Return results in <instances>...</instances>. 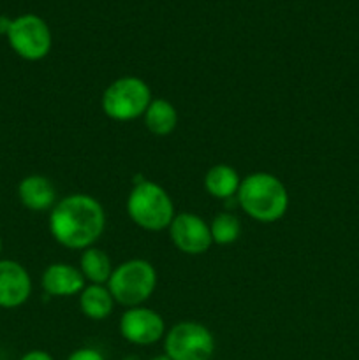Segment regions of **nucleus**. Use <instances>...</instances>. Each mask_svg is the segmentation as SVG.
<instances>
[{
  "label": "nucleus",
  "instance_id": "nucleus-9",
  "mask_svg": "<svg viewBox=\"0 0 359 360\" xmlns=\"http://www.w3.org/2000/svg\"><path fill=\"white\" fill-rule=\"evenodd\" d=\"M168 231L175 248L185 255H203L213 245L210 224L199 214H176Z\"/></svg>",
  "mask_w": 359,
  "mask_h": 360
},
{
  "label": "nucleus",
  "instance_id": "nucleus-16",
  "mask_svg": "<svg viewBox=\"0 0 359 360\" xmlns=\"http://www.w3.org/2000/svg\"><path fill=\"white\" fill-rule=\"evenodd\" d=\"M111 257L102 248L92 246L83 250L80 257V271L84 280L90 285H108L109 278L113 274Z\"/></svg>",
  "mask_w": 359,
  "mask_h": 360
},
{
  "label": "nucleus",
  "instance_id": "nucleus-6",
  "mask_svg": "<svg viewBox=\"0 0 359 360\" xmlns=\"http://www.w3.org/2000/svg\"><path fill=\"white\" fill-rule=\"evenodd\" d=\"M164 354L171 360H211L215 354V338L199 322H180L164 336Z\"/></svg>",
  "mask_w": 359,
  "mask_h": 360
},
{
  "label": "nucleus",
  "instance_id": "nucleus-1",
  "mask_svg": "<svg viewBox=\"0 0 359 360\" xmlns=\"http://www.w3.org/2000/svg\"><path fill=\"white\" fill-rule=\"evenodd\" d=\"M106 229V211L88 193H70L49 211V232L63 248L87 250L101 239Z\"/></svg>",
  "mask_w": 359,
  "mask_h": 360
},
{
  "label": "nucleus",
  "instance_id": "nucleus-4",
  "mask_svg": "<svg viewBox=\"0 0 359 360\" xmlns=\"http://www.w3.org/2000/svg\"><path fill=\"white\" fill-rule=\"evenodd\" d=\"M106 287L116 304L125 308L143 306L157 288V271L144 259H130L113 269Z\"/></svg>",
  "mask_w": 359,
  "mask_h": 360
},
{
  "label": "nucleus",
  "instance_id": "nucleus-2",
  "mask_svg": "<svg viewBox=\"0 0 359 360\" xmlns=\"http://www.w3.org/2000/svg\"><path fill=\"white\" fill-rule=\"evenodd\" d=\"M246 217L260 224L282 220L289 210V192L280 178L270 172H252L241 179L236 193Z\"/></svg>",
  "mask_w": 359,
  "mask_h": 360
},
{
  "label": "nucleus",
  "instance_id": "nucleus-17",
  "mask_svg": "<svg viewBox=\"0 0 359 360\" xmlns=\"http://www.w3.org/2000/svg\"><path fill=\"white\" fill-rule=\"evenodd\" d=\"M210 232L213 245L229 246L238 241L239 236H241V224H239V218L236 214L224 211L210 221Z\"/></svg>",
  "mask_w": 359,
  "mask_h": 360
},
{
  "label": "nucleus",
  "instance_id": "nucleus-21",
  "mask_svg": "<svg viewBox=\"0 0 359 360\" xmlns=\"http://www.w3.org/2000/svg\"><path fill=\"white\" fill-rule=\"evenodd\" d=\"M150 360H171V359H169L165 354H162V355H155V357L150 359Z\"/></svg>",
  "mask_w": 359,
  "mask_h": 360
},
{
  "label": "nucleus",
  "instance_id": "nucleus-10",
  "mask_svg": "<svg viewBox=\"0 0 359 360\" xmlns=\"http://www.w3.org/2000/svg\"><path fill=\"white\" fill-rule=\"evenodd\" d=\"M32 295V278L25 266L11 259H0V308L16 309Z\"/></svg>",
  "mask_w": 359,
  "mask_h": 360
},
{
  "label": "nucleus",
  "instance_id": "nucleus-12",
  "mask_svg": "<svg viewBox=\"0 0 359 360\" xmlns=\"http://www.w3.org/2000/svg\"><path fill=\"white\" fill-rule=\"evenodd\" d=\"M18 199L27 210L34 213L51 211L56 200V188L46 176L30 174L23 178L18 185Z\"/></svg>",
  "mask_w": 359,
  "mask_h": 360
},
{
  "label": "nucleus",
  "instance_id": "nucleus-13",
  "mask_svg": "<svg viewBox=\"0 0 359 360\" xmlns=\"http://www.w3.org/2000/svg\"><path fill=\"white\" fill-rule=\"evenodd\" d=\"M241 178L238 171L227 164H217L208 169L204 174V190L210 193L213 199L227 200L236 197Z\"/></svg>",
  "mask_w": 359,
  "mask_h": 360
},
{
  "label": "nucleus",
  "instance_id": "nucleus-3",
  "mask_svg": "<svg viewBox=\"0 0 359 360\" xmlns=\"http://www.w3.org/2000/svg\"><path fill=\"white\" fill-rule=\"evenodd\" d=\"M127 214L139 229L162 232L169 229L175 213L171 195L158 183L144 179L137 181L127 197Z\"/></svg>",
  "mask_w": 359,
  "mask_h": 360
},
{
  "label": "nucleus",
  "instance_id": "nucleus-18",
  "mask_svg": "<svg viewBox=\"0 0 359 360\" xmlns=\"http://www.w3.org/2000/svg\"><path fill=\"white\" fill-rule=\"evenodd\" d=\"M67 360H106L104 355L101 354L99 350H95V348H77V350H74L73 354L67 357Z\"/></svg>",
  "mask_w": 359,
  "mask_h": 360
},
{
  "label": "nucleus",
  "instance_id": "nucleus-22",
  "mask_svg": "<svg viewBox=\"0 0 359 360\" xmlns=\"http://www.w3.org/2000/svg\"><path fill=\"white\" fill-rule=\"evenodd\" d=\"M122 360H141V359L137 357V355H127V357L122 359Z\"/></svg>",
  "mask_w": 359,
  "mask_h": 360
},
{
  "label": "nucleus",
  "instance_id": "nucleus-7",
  "mask_svg": "<svg viewBox=\"0 0 359 360\" xmlns=\"http://www.w3.org/2000/svg\"><path fill=\"white\" fill-rule=\"evenodd\" d=\"M6 37L13 51L27 62L46 58L53 46L51 30L37 14H21L13 18Z\"/></svg>",
  "mask_w": 359,
  "mask_h": 360
},
{
  "label": "nucleus",
  "instance_id": "nucleus-19",
  "mask_svg": "<svg viewBox=\"0 0 359 360\" xmlns=\"http://www.w3.org/2000/svg\"><path fill=\"white\" fill-rule=\"evenodd\" d=\"M20 360H55L48 352L44 350H30L23 355Z\"/></svg>",
  "mask_w": 359,
  "mask_h": 360
},
{
  "label": "nucleus",
  "instance_id": "nucleus-23",
  "mask_svg": "<svg viewBox=\"0 0 359 360\" xmlns=\"http://www.w3.org/2000/svg\"><path fill=\"white\" fill-rule=\"evenodd\" d=\"M2 248H4V243H2V238H0V255H2Z\"/></svg>",
  "mask_w": 359,
  "mask_h": 360
},
{
  "label": "nucleus",
  "instance_id": "nucleus-8",
  "mask_svg": "<svg viewBox=\"0 0 359 360\" xmlns=\"http://www.w3.org/2000/svg\"><path fill=\"white\" fill-rule=\"evenodd\" d=\"M120 336L136 347H150L165 336V322L157 311L144 306L127 308L120 316Z\"/></svg>",
  "mask_w": 359,
  "mask_h": 360
},
{
  "label": "nucleus",
  "instance_id": "nucleus-15",
  "mask_svg": "<svg viewBox=\"0 0 359 360\" xmlns=\"http://www.w3.org/2000/svg\"><path fill=\"white\" fill-rule=\"evenodd\" d=\"M144 127L153 136L165 137L172 134L178 127V111L165 98H153L143 115Z\"/></svg>",
  "mask_w": 359,
  "mask_h": 360
},
{
  "label": "nucleus",
  "instance_id": "nucleus-5",
  "mask_svg": "<svg viewBox=\"0 0 359 360\" xmlns=\"http://www.w3.org/2000/svg\"><path fill=\"white\" fill-rule=\"evenodd\" d=\"M151 101L153 97L146 81L137 76H123L106 86L101 108L109 120L132 122L143 118Z\"/></svg>",
  "mask_w": 359,
  "mask_h": 360
},
{
  "label": "nucleus",
  "instance_id": "nucleus-14",
  "mask_svg": "<svg viewBox=\"0 0 359 360\" xmlns=\"http://www.w3.org/2000/svg\"><path fill=\"white\" fill-rule=\"evenodd\" d=\"M115 304V299L106 285L88 283L80 294V311L87 319L95 320V322L108 319L113 313Z\"/></svg>",
  "mask_w": 359,
  "mask_h": 360
},
{
  "label": "nucleus",
  "instance_id": "nucleus-11",
  "mask_svg": "<svg viewBox=\"0 0 359 360\" xmlns=\"http://www.w3.org/2000/svg\"><path fill=\"white\" fill-rule=\"evenodd\" d=\"M41 287L49 297H73L80 295L87 287V280L81 274L80 267L65 262L49 264L41 278Z\"/></svg>",
  "mask_w": 359,
  "mask_h": 360
},
{
  "label": "nucleus",
  "instance_id": "nucleus-20",
  "mask_svg": "<svg viewBox=\"0 0 359 360\" xmlns=\"http://www.w3.org/2000/svg\"><path fill=\"white\" fill-rule=\"evenodd\" d=\"M11 18L7 16H0V34L2 35H7V32H9V27H11Z\"/></svg>",
  "mask_w": 359,
  "mask_h": 360
}]
</instances>
